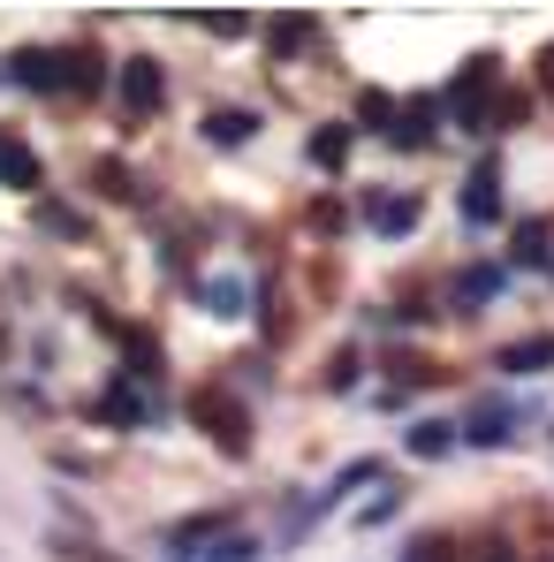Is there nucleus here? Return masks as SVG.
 <instances>
[{
	"label": "nucleus",
	"instance_id": "nucleus-1",
	"mask_svg": "<svg viewBox=\"0 0 554 562\" xmlns=\"http://www.w3.org/2000/svg\"><path fill=\"white\" fill-rule=\"evenodd\" d=\"M190 411H197V426H213V441H221L228 457H244V449H251V411H244L228 387H197V403H190Z\"/></svg>",
	"mask_w": 554,
	"mask_h": 562
},
{
	"label": "nucleus",
	"instance_id": "nucleus-2",
	"mask_svg": "<svg viewBox=\"0 0 554 562\" xmlns=\"http://www.w3.org/2000/svg\"><path fill=\"white\" fill-rule=\"evenodd\" d=\"M122 99H129L137 114H152V106L168 99V85H160V61H129V69H122Z\"/></svg>",
	"mask_w": 554,
	"mask_h": 562
},
{
	"label": "nucleus",
	"instance_id": "nucleus-3",
	"mask_svg": "<svg viewBox=\"0 0 554 562\" xmlns=\"http://www.w3.org/2000/svg\"><path fill=\"white\" fill-rule=\"evenodd\" d=\"M0 183H8V190H31V183H38V160H31L8 130H0Z\"/></svg>",
	"mask_w": 554,
	"mask_h": 562
},
{
	"label": "nucleus",
	"instance_id": "nucleus-4",
	"mask_svg": "<svg viewBox=\"0 0 554 562\" xmlns=\"http://www.w3.org/2000/svg\"><path fill=\"white\" fill-rule=\"evenodd\" d=\"M540 366H554V335H532V342L501 350V373H540Z\"/></svg>",
	"mask_w": 554,
	"mask_h": 562
},
{
	"label": "nucleus",
	"instance_id": "nucleus-5",
	"mask_svg": "<svg viewBox=\"0 0 554 562\" xmlns=\"http://www.w3.org/2000/svg\"><path fill=\"white\" fill-rule=\"evenodd\" d=\"M471 441H509V403H501V395H486V403L471 411Z\"/></svg>",
	"mask_w": 554,
	"mask_h": 562
},
{
	"label": "nucleus",
	"instance_id": "nucleus-6",
	"mask_svg": "<svg viewBox=\"0 0 554 562\" xmlns=\"http://www.w3.org/2000/svg\"><path fill=\"white\" fill-rule=\"evenodd\" d=\"M463 213H471V221H494V160H478V168H471V190H463Z\"/></svg>",
	"mask_w": 554,
	"mask_h": 562
},
{
	"label": "nucleus",
	"instance_id": "nucleus-7",
	"mask_svg": "<svg viewBox=\"0 0 554 562\" xmlns=\"http://www.w3.org/2000/svg\"><path fill=\"white\" fill-rule=\"evenodd\" d=\"M449 441H456V426H449V418H426V426H410V457H441Z\"/></svg>",
	"mask_w": 554,
	"mask_h": 562
},
{
	"label": "nucleus",
	"instance_id": "nucleus-8",
	"mask_svg": "<svg viewBox=\"0 0 554 562\" xmlns=\"http://www.w3.org/2000/svg\"><path fill=\"white\" fill-rule=\"evenodd\" d=\"M205 130H213V145H244V137H251V130H259V122H251V114H236V106H228V114H213V122H205Z\"/></svg>",
	"mask_w": 554,
	"mask_h": 562
},
{
	"label": "nucleus",
	"instance_id": "nucleus-9",
	"mask_svg": "<svg viewBox=\"0 0 554 562\" xmlns=\"http://www.w3.org/2000/svg\"><path fill=\"white\" fill-rule=\"evenodd\" d=\"M410 221H418L410 198H372V228H410Z\"/></svg>",
	"mask_w": 554,
	"mask_h": 562
},
{
	"label": "nucleus",
	"instance_id": "nucleus-10",
	"mask_svg": "<svg viewBox=\"0 0 554 562\" xmlns=\"http://www.w3.org/2000/svg\"><path fill=\"white\" fill-rule=\"evenodd\" d=\"M342 153H350V130H319V137H312V160H319V168H335Z\"/></svg>",
	"mask_w": 554,
	"mask_h": 562
},
{
	"label": "nucleus",
	"instance_id": "nucleus-11",
	"mask_svg": "<svg viewBox=\"0 0 554 562\" xmlns=\"http://www.w3.org/2000/svg\"><path fill=\"white\" fill-rule=\"evenodd\" d=\"M494 281H501L494 267H478V274H463V281H456V296H463V304H478V296H494Z\"/></svg>",
	"mask_w": 554,
	"mask_h": 562
},
{
	"label": "nucleus",
	"instance_id": "nucleus-12",
	"mask_svg": "<svg viewBox=\"0 0 554 562\" xmlns=\"http://www.w3.org/2000/svg\"><path fill=\"white\" fill-rule=\"evenodd\" d=\"M296 38H312V23H304V15H289V23H274V46H296Z\"/></svg>",
	"mask_w": 554,
	"mask_h": 562
},
{
	"label": "nucleus",
	"instance_id": "nucleus-13",
	"mask_svg": "<svg viewBox=\"0 0 554 562\" xmlns=\"http://www.w3.org/2000/svg\"><path fill=\"white\" fill-rule=\"evenodd\" d=\"M213 562H251V548H244V540H228V548H221Z\"/></svg>",
	"mask_w": 554,
	"mask_h": 562
},
{
	"label": "nucleus",
	"instance_id": "nucleus-14",
	"mask_svg": "<svg viewBox=\"0 0 554 562\" xmlns=\"http://www.w3.org/2000/svg\"><path fill=\"white\" fill-rule=\"evenodd\" d=\"M540 85H547V99H554V46L540 54Z\"/></svg>",
	"mask_w": 554,
	"mask_h": 562
}]
</instances>
